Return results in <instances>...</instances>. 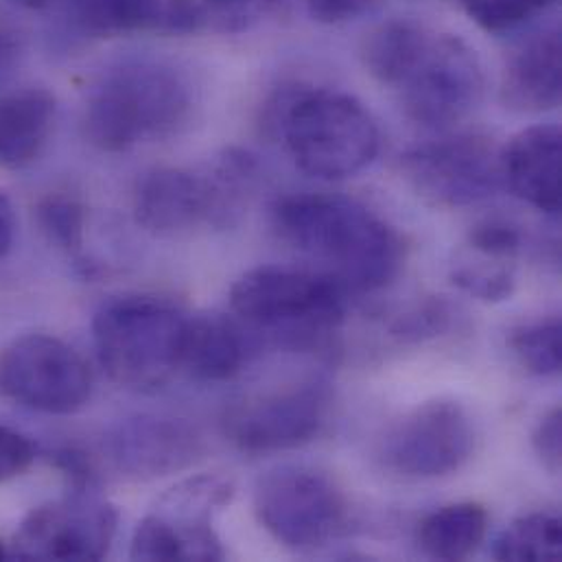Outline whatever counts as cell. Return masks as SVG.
<instances>
[{"label": "cell", "instance_id": "1", "mask_svg": "<svg viewBox=\"0 0 562 562\" xmlns=\"http://www.w3.org/2000/svg\"><path fill=\"white\" fill-rule=\"evenodd\" d=\"M272 224L286 246L324 263L350 293L387 286L405 263L398 231L350 198L284 195L272 209Z\"/></svg>", "mask_w": 562, "mask_h": 562}, {"label": "cell", "instance_id": "2", "mask_svg": "<svg viewBox=\"0 0 562 562\" xmlns=\"http://www.w3.org/2000/svg\"><path fill=\"white\" fill-rule=\"evenodd\" d=\"M191 110V83L180 70L156 59H130L110 68L90 90L83 134L97 149L121 154L176 136Z\"/></svg>", "mask_w": 562, "mask_h": 562}, {"label": "cell", "instance_id": "3", "mask_svg": "<svg viewBox=\"0 0 562 562\" xmlns=\"http://www.w3.org/2000/svg\"><path fill=\"white\" fill-rule=\"evenodd\" d=\"M350 291L324 270L263 266L231 286L233 315L261 344L308 350L339 328Z\"/></svg>", "mask_w": 562, "mask_h": 562}, {"label": "cell", "instance_id": "4", "mask_svg": "<svg viewBox=\"0 0 562 562\" xmlns=\"http://www.w3.org/2000/svg\"><path fill=\"white\" fill-rule=\"evenodd\" d=\"M268 127L282 136L300 171L317 180H346L374 162L381 132L370 110L337 90H295L268 105Z\"/></svg>", "mask_w": 562, "mask_h": 562}, {"label": "cell", "instance_id": "5", "mask_svg": "<svg viewBox=\"0 0 562 562\" xmlns=\"http://www.w3.org/2000/svg\"><path fill=\"white\" fill-rule=\"evenodd\" d=\"M187 322L189 315L162 295H116L92 319L99 363L121 387L158 390L180 372Z\"/></svg>", "mask_w": 562, "mask_h": 562}, {"label": "cell", "instance_id": "6", "mask_svg": "<svg viewBox=\"0 0 562 562\" xmlns=\"http://www.w3.org/2000/svg\"><path fill=\"white\" fill-rule=\"evenodd\" d=\"M255 515L282 548L317 552L348 530V499L322 471L279 467L255 486Z\"/></svg>", "mask_w": 562, "mask_h": 562}, {"label": "cell", "instance_id": "7", "mask_svg": "<svg viewBox=\"0 0 562 562\" xmlns=\"http://www.w3.org/2000/svg\"><path fill=\"white\" fill-rule=\"evenodd\" d=\"M92 387L88 361L55 335L26 333L0 350V392L26 409L68 416L88 405Z\"/></svg>", "mask_w": 562, "mask_h": 562}, {"label": "cell", "instance_id": "8", "mask_svg": "<svg viewBox=\"0 0 562 562\" xmlns=\"http://www.w3.org/2000/svg\"><path fill=\"white\" fill-rule=\"evenodd\" d=\"M484 83L475 50L458 35L431 31L394 90L414 123L429 130H447L475 110L482 101Z\"/></svg>", "mask_w": 562, "mask_h": 562}, {"label": "cell", "instance_id": "9", "mask_svg": "<svg viewBox=\"0 0 562 562\" xmlns=\"http://www.w3.org/2000/svg\"><path fill=\"white\" fill-rule=\"evenodd\" d=\"M119 530V510L99 491H66L33 508L18 526L9 559L15 561H101Z\"/></svg>", "mask_w": 562, "mask_h": 562}, {"label": "cell", "instance_id": "10", "mask_svg": "<svg viewBox=\"0 0 562 562\" xmlns=\"http://www.w3.org/2000/svg\"><path fill=\"white\" fill-rule=\"evenodd\" d=\"M475 451L469 412L449 398L427 401L396 420L381 442V462L407 480H438L458 473Z\"/></svg>", "mask_w": 562, "mask_h": 562}, {"label": "cell", "instance_id": "11", "mask_svg": "<svg viewBox=\"0 0 562 562\" xmlns=\"http://www.w3.org/2000/svg\"><path fill=\"white\" fill-rule=\"evenodd\" d=\"M409 187L431 206L464 209L497 193L499 151L477 134L445 136L409 149L401 158Z\"/></svg>", "mask_w": 562, "mask_h": 562}, {"label": "cell", "instance_id": "12", "mask_svg": "<svg viewBox=\"0 0 562 562\" xmlns=\"http://www.w3.org/2000/svg\"><path fill=\"white\" fill-rule=\"evenodd\" d=\"M333 394L319 381L246 398L224 414V436L235 449L250 456L297 449L319 436Z\"/></svg>", "mask_w": 562, "mask_h": 562}, {"label": "cell", "instance_id": "13", "mask_svg": "<svg viewBox=\"0 0 562 562\" xmlns=\"http://www.w3.org/2000/svg\"><path fill=\"white\" fill-rule=\"evenodd\" d=\"M103 453L119 475L149 482L193 467L204 453V440L182 418L134 416L108 431Z\"/></svg>", "mask_w": 562, "mask_h": 562}, {"label": "cell", "instance_id": "14", "mask_svg": "<svg viewBox=\"0 0 562 562\" xmlns=\"http://www.w3.org/2000/svg\"><path fill=\"white\" fill-rule=\"evenodd\" d=\"M235 499V484L224 475H195L167 491L158 515L180 543L182 561H224L226 550L213 528V517Z\"/></svg>", "mask_w": 562, "mask_h": 562}, {"label": "cell", "instance_id": "15", "mask_svg": "<svg viewBox=\"0 0 562 562\" xmlns=\"http://www.w3.org/2000/svg\"><path fill=\"white\" fill-rule=\"evenodd\" d=\"M134 220L156 237H178L211 226V195L202 171L158 167L138 178Z\"/></svg>", "mask_w": 562, "mask_h": 562}, {"label": "cell", "instance_id": "16", "mask_svg": "<svg viewBox=\"0 0 562 562\" xmlns=\"http://www.w3.org/2000/svg\"><path fill=\"white\" fill-rule=\"evenodd\" d=\"M561 127L535 125L499 151L502 182L532 209L557 217L561 213Z\"/></svg>", "mask_w": 562, "mask_h": 562}, {"label": "cell", "instance_id": "17", "mask_svg": "<svg viewBox=\"0 0 562 562\" xmlns=\"http://www.w3.org/2000/svg\"><path fill=\"white\" fill-rule=\"evenodd\" d=\"M259 348L235 315H189L180 372L200 383H224L235 379Z\"/></svg>", "mask_w": 562, "mask_h": 562}, {"label": "cell", "instance_id": "18", "mask_svg": "<svg viewBox=\"0 0 562 562\" xmlns=\"http://www.w3.org/2000/svg\"><path fill=\"white\" fill-rule=\"evenodd\" d=\"M561 31L550 29L528 40L508 61L502 81V101L515 112L539 114L561 103Z\"/></svg>", "mask_w": 562, "mask_h": 562}, {"label": "cell", "instance_id": "19", "mask_svg": "<svg viewBox=\"0 0 562 562\" xmlns=\"http://www.w3.org/2000/svg\"><path fill=\"white\" fill-rule=\"evenodd\" d=\"M57 114L55 97L44 88L0 94V167L22 169L44 151Z\"/></svg>", "mask_w": 562, "mask_h": 562}, {"label": "cell", "instance_id": "20", "mask_svg": "<svg viewBox=\"0 0 562 562\" xmlns=\"http://www.w3.org/2000/svg\"><path fill=\"white\" fill-rule=\"evenodd\" d=\"M488 530V513L473 502L445 506L418 526V548L434 561H464L477 552Z\"/></svg>", "mask_w": 562, "mask_h": 562}, {"label": "cell", "instance_id": "21", "mask_svg": "<svg viewBox=\"0 0 562 562\" xmlns=\"http://www.w3.org/2000/svg\"><path fill=\"white\" fill-rule=\"evenodd\" d=\"M282 0H169L165 24L178 33H244L279 11Z\"/></svg>", "mask_w": 562, "mask_h": 562}, {"label": "cell", "instance_id": "22", "mask_svg": "<svg viewBox=\"0 0 562 562\" xmlns=\"http://www.w3.org/2000/svg\"><path fill=\"white\" fill-rule=\"evenodd\" d=\"M211 195V226L228 228L244 215L259 178V165L244 149H226L202 169Z\"/></svg>", "mask_w": 562, "mask_h": 562}, {"label": "cell", "instance_id": "23", "mask_svg": "<svg viewBox=\"0 0 562 562\" xmlns=\"http://www.w3.org/2000/svg\"><path fill=\"white\" fill-rule=\"evenodd\" d=\"M429 33L427 26L414 20H390L363 40V66L379 83L396 88L423 50Z\"/></svg>", "mask_w": 562, "mask_h": 562}, {"label": "cell", "instance_id": "24", "mask_svg": "<svg viewBox=\"0 0 562 562\" xmlns=\"http://www.w3.org/2000/svg\"><path fill=\"white\" fill-rule=\"evenodd\" d=\"M35 222L46 241L70 257L81 274L92 277L97 272L83 257L88 213L77 195L68 191L44 195L35 206Z\"/></svg>", "mask_w": 562, "mask_h": 562}, {"label": "cell", "instance_id": "25", "mask_svg": "<svg viewBox=\"0 0 562 562\" xmlns=\"http://www.w3.org/2000/svg\"><path fill=\"white\" fill-rule=\"evenodd\" d=\"M497 561H559L562 557V524L557 515L535 513L510 524L493 550Z\"/></svg>", "mask_w": 562, "mask_h": 562}, {"label": "cell", "instance_id": "26", "mask_svg": "<svg viewBox=\"0 0 562 562\" xmlns=\"http://www.w3.org/2000/svg\"><path fill=\"white\" fill-rule=\"evenodd\" d=\"M70 13L90 33L121 35L156 24L160 0H64Z\"/></svg>", "mask_w": 562, "mask_h": 562}, {"label": "cell", "instance_id": "27", "mask_svg": "<svg viewBox=\"0 0 562 562\" xmlns=\"http://www.w3.org/2000/svg\"><path fill=\"white\" fill-rule=\"evenodd\" d=\"M508 346L528 374L557 376L562 368L561 317H546L515 328Z\"/></svg>", "mask_w": 562, "mask_h": 562}, {"label": "cell", "instance_id": "28", "mask_svg": "<svg viewBox=\"0 0 562 562\" xmlns=\"http://www.w3.org/2000/svg\"><path fill=\"white\" fill-rule=\"evenodd\" d=\"M557 0H462L469 18L491 33L510 31L552 7Z\"/></svg>", "mask_w": 562, "mask_h": 562}, {"label": "cell", "instance_id": "29", "mask_svg": "<svg viewBox=\"0 0 562 562\" xmlns=\"http://www.w3.org/2000/svg\"><path fill=\"white\" fill-rule=\"evenodd\" d=\"M451 281L464 293L482 300V302H504L515 293V274L510 268L499 263H464L451 272Z\"/></svg>", "mask_w": 562, "mask_h": 562}, {"label": "cell", "instance_id": "30", "mask_svg": "<svg viewBox=\"0 0 562 562\" xmlns=\"http://www.w3.org/2000/svg\"><path fill=\"white\" fill-rule=\"evenodd\" d=\"M469 246L491 261H510L524 248V233L506 220H484L469 233Z\"/></svg>", "mask_w": 562, "mask_h": 562}, {"label": "cell", "instance_id": "31", "mask_svg": "<svg viewBox=\"0 0 562 562\" xmlns=\"http://www.w3.org/2000/svg\"><path fill=\"white\" fill-rule=\"evenodd\" d=\"M50 467L61 473L70 491H99V467L90 453L61 447L50 453Z\"/></svg>", "mask_w": 562, "mask_h": 562}, {"label": "cell", "instance_id": "32", "mask_svg": "<svg viewBox=\"0 0 562 562\" xmlns=\"http://www.w3.org/2000/svg\"><path fill=\"white\" fill-rule=\"evenodd\" d=\"M35 447L22 431L0 423V484L24 475L35 462Z\"/></svg>", "mask_w": 562, "mask_h": 562}, {"label": "cell", "instance_id": "33", "mask_svg": "<svg viewBox=\"0 0 562 562\" xmlns=\"http://www.w3.org/2000/svg\"><path fill=\"white\" fill-rule=\"evenodd\" d=\"M532 445L537 456L541 458L543 467L552 473L559 475L561 471L562 458V409L554 407L550 414H546L532 436Z\"/></svg>", "mask_w": 562, "mask_h": 562}, {"label": "cell", "instance_id": "34", "mask_svg": "<svg viewBox=\"0 0 562 562\" xmlns=\"http://www.w3.org/2000/svg\"><path fill=\"white\" fill-rule=\"evenodd\" d=\"M379 0H306L308 13L322 24H344L368 13Z\"/></svg>", "mask_w": 562, "mask_h": 562}, {"label": "cell", "instance_id": "35", "mask_svg": "<svg viewBox=\"0 0 562 562\" xmlns=\"http://www.w3.org/2000/svg\"><path fill=\"white\" fill-rule=\"evenodd\" d=\"M18 220L11 200L0 191V261L13 250Z\"/></svg>", "mask_w": 562, "mask_h": 562}, {"label": "cell", "instance_id": "36", "mask_svg": "<svg viewBox=\"0 0 562 562\" xmlns=\"http://www.w3.org/2000/svg\"><path fill=\"white\" fill-rule=\"evenodd\" d=\"M13 59H15V44H13V40L7 33L0 31V81L11 70Z\"/></svg>", "mask_w": 562, "mask_h": 562}, {"label": "cell", "instance_id": "37", "mask_svg": "<svg viewBox=\"0 0 562 562\" xmlns=\"http://www.w3.org/2000/svg\"><path fill=\"white\" fill-rule=\"evenodd\" d=\"M13 2L20 4V7H24V9H35V11H40V9H48V7L57 4V2H64V0H13Z\"/></svg>", "mask_w": 562, "mask_h": 562}, {"label": "cell", "instance_id": "38", "mask_svg": "<svg viewBox=\"0 0 562 562\" xmlns=\"http://www.w3.org/2000/svg\"><path fill=\"white\" fill-rule=\"evenodd\" d=\"M9 559V546L0 539V561H7Z\"/></svg>", "mask_w": 562, "mask_h": 562}]
</instances>
